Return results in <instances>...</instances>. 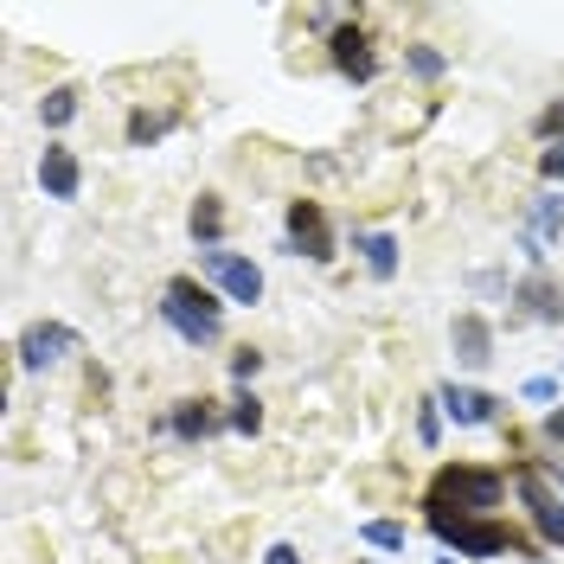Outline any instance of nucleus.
Segmentation results:
<instances>
[{"instance_id": "obj_1", "label": "nucleus", "mask_w": 564, "mask_h": 564, "mask_svg": "<svg viewBox=\"0 0 564 564\" xmlns=\"http://www.w3.org/2000/svg\"><path fill=\"white\" fill-rule=\"evenodd\" d=\"M430 507L449 513V520H475V513L500 507V475H494V468H443Z\"/></svg>"}, {"instance_id": "obj_2", "label": "nucleus", "mask_w": 564, "mask_h": 564, "mask_svg": "<svg viewBox=\"0 0 564 564\" xmlns=\"http://www.w3.org/2000/svg\"><path fill=\"white\" fill-rule=\"evenodd\" d=\"M161 315L174 327L186 347H212L218 340V302H212L206 289H193V282H167V295H161Z\"/></svg>"}, {"instance_id": "obj_3", "label": "nucleus", "mask_w": 564, "mask_h": 564, "mask_svg": "<svg viewBox=\"0 0 564 564\" xmlns=\"http://www.w3.org/2000/svg\"><path fill=\"white\" fill-rule=\"evenodd\" d=\"M436 539L456 545V558H500V552H520V539H513L507 527H494V520H449V513H436Z\"/></svg>"}, {"instance_id": "obj_4", "label": "nucleus", "mask_w": 564, "mask_h": 564, "mask_svg": "<svg viewBox=\"0 0 564 564\" xmlns=\"http://www.w3.org/2000/svg\"><path fill=\"white\" fill-rule=\"evenodd\" d=\"M199 270L225 289V302H257L263 295V270L238 250H199Z\"/></svg>"}, {"instance_id": "obj_5", "label": "nucleus", "mask_w": 564, "mask_h": 564, "mask_svg": "<svg viewBox=\"0 0 564 564\" xmlns=\"http://www.w3.org/2000/svg\"><path fill=\"white\" fill-rule=\"evenodd\" d=\"M65 352H77V334H70L65 321H39L20 334V366L26 372H45V366H58Z\"/></svg>"}, {"instance_id": "obj_6", "label": "nucleus", "mask_w": 564, "mask_h": 564, "mask_svg": "<svg viewBox=\"0 0 564 564\" xmlns=\"http://www.w3.org/2000/svg\"><path fill=\"white\" fill-rule=\"evenodd\" d=\"M289 245L308 250L315 263H327V257H334V238H327V218H321L315 199H295V206H289Z\"/></svg>"}, {"instance_id": "obj_7", "label": "nucleus", "mask_w": 564, "mask_h": 564, "mask_svg": "<svg viewBox=\"0 0 564 564\" xmlns=\"http://www.w3.org/2000/svg\"><path fill=\"white\" fill-rule=\"evenodd\" d=\"M520 494H527V507H532V527L545 532L552 545H564V500L558 494H545L539 475H520Z\"/></svg>"}, {"instance_id": "obj_8", "label": "nucleus", "mask_w": 564, "mask_h": 564, "mask_svg": "<svg viewBox=\"0 0 564 564\" xmlns=\"http://www.w3.org/2000/svg\"><path fill=\"white\" fill-rule=\"evenodd\" d=\"M39 186H45L52 199H77V186H84L77 154H70V148H45V154H39Z\"/></svg>"}, {"instance_id": "obj_9", "label": "nucleus", "mask_w": 564, "mask_h": 564, "mask_svg": "<svg viewBox=\"0 0 564 564\" xmlns=\"http://www.w3.org/2000/svg\"><path fill=\"white\" fill-rule=\"evenodd\" d=\"M449 340H456V359H462V366H488V359H494V327H488L481 315H456Z\"/></svg>"}, {"instance_id": "obj_10", "label": "nucleus", "mask_w": 564, "mask_h": 564, "mask_svg": "<svg viewBox=\"0 0 564 564\" xmlns=\"http://www.w3.org/2000/svg\"><path fill=\"white\" fill-rule=\"evenodd\" d=\"M334 65L347 70V77H359V84H366V77L379 70V58H372V39L359 33V26H347V33H334Z\"/></svg>"}, {"instance_id": "obj_11", "label": "nucleus", "mask_w": 564, "mask_h": 564, "mask_svg": "<svg viewBox=\"0 0 564 564\" xmlns=\"http://www.w3.org/2000/svg\"><path fill=\"white\" fill-rule=\"evenodd\" d=\"M436 404H443L456 423H488L494 417V398L488 391H475V386H443L436 391Z\"/></svg>"}, {"instance_id": "obj_12", "label": "nucleus", "mask_w": 564, "mask_h": 564, "mask_svg": "<svg viewBox=\"0 0 564 564\" xmlns=\"http://www.w3.org/2000/svg\"><path fill=\"white\" fill-rule=\"evenodd\" d=\"M359 250H366V270H372L379 282L398 270V238H391V231H366V238H359Z\"/></svg>"}, {"instance_id": "obj_13", "label": "nucleus", "mask_w": 564, "mask_h": 564, "mask_svg": "<svg viewBox=\"0 0 564 564\" xmlns=\"http://www.w3.org/2000/svg\"><path fill=\"white\" fill-rule=\"evenodd\" d=\"M212 430H218V417H212L206 404H193V398H186V404L174 411V436H186V443H199V436H212Z\"/></svg>"}, {"instance_id": "obj_14", "label": "nucleus", "mask_w": 564, "mask_h": 564, "mask_svg": "<svg viewBox=\"0 0 564 564\" xmlns=\"http://www.w3.org/2000/svg\"><path fill=\"white\" fill-rule=\"evenodd\" d=\"M520 302H527V315H539V321H558V295H552V282H520Z\"/></svg>"}, {"instance_id": "obj_15", "label": "nucleus", "mask_w": 564, "mask_h": 564, "mask_svg": "<svg viewBox=\"0 0 564 564\" xmlns=\"http://www.w3.org/2000/svg\"><path fill=\"white\" fill-rule=\"evenodd\" d=\"M70 116H77V90H52V97L39 104V122H45V129H65Z\"/></svg>"}, {"instance_id": "obj_16", "label": "nucleus", "mask_w": 564, "mask_h": 564, "mask_svg": "<svg viewBox=\"0 0 564 564\" xmlns=\"http://www.w3.org/2000/svg\"><path fill=\"white\" fill-rule=\"evenodd\" d=\"M359 539H366V545H379V552H404V527H398V520H366Z\"/></svg>"}, {"instance_id": "obj_17", "label": "nucleus", "mask_w": 564, "mask_h": 564, "mask_svg": "<svg viewBox=\"0 0 564 564\" xmlns=\"http://www.w3.org/2000/svg\"><path fill=\"white\" fill-rule=\"evenodd\" d=\"M167 129H174V116H148V109L129 116V141H161Z\"/></svg>"}, {"instance_id": "obj_18", "label": "nucleus", "mask_w": 564, "mask_h": 564, "mask_svg": "<svg viewBox=\"0 0 564 564\" xmlns=\"http://www.w3.org/2000/svg\"><path fill=\"white\" fill-rule=\"evenodd\" d=\"M552 231H564V199H539L532 206V238H552Z\"/></svg>"}, {"instance_id": "obj_19", "label": "nucleus", "mask_w": 564, "mask_h": 564, "mask_svg": "<svg viewBox=\"0 0 564 564\" xmlns=\"http://www.w3.org/2000/svg\"><path fill=\"white\" fill-rule=\"evenodd\" d=\"M231 430L257 436V430H263V404H257V398H231Z\"/></svg>"}, {"instance_id": "obj_20", "label": "nucleus", "mask_w": 564, "mask_h": 564, "mask_svg": "<svg viewBox=\"0 0 564 564\" xmlns=\"http://www.w3.org/2000/svg\"><path fill=\"white\" fill-rule=\"evenodd\" d=\"M218 218H225V212H218V199H199V206H193V238H218Z\"/></svg>"}, {"instance_id": "obj_21", "label": "nucleus", "mask_w": 564, "mask_h": 564, "mask_svg": "<svg viewBox=\"0 0 564 564\" xmlns=\"http://www.w3.org/2000/svg\"><path fill=\"white\" fill-rule=\"evenodd\" d=\"M539 174H545V180H564V135L552 141L545 154H539Z\"/></svg>"}, {"instance_id": "obj_22", "label": "nucleus", "mask_w": 564, "mask_h": 564, "mask_svg": "<svg viewBox=\"0 0 564 564\" xmlns=\"http://www.w3.org/2000/svg\"><path fill=\"white\" fill-rule=\"evenodd\" d=\"M417 443H423V449H436V398L417 411Z\"/></svg>"}, {"instance_id": "obj_23", "label": "nucleus", "mask_w": 564, "mask_h": 564, "mask_svg": "<svg viewBox=\"0 0 564 564\" xmlns=\"http://www.w3.org/2000/svg\"><path fill=\"white\" fill-rule=\"evenodd\" d=\"M411 70H417V77H436V70H443V52L417 45V52H411Z\"/></svg>"}, {"instance_id": "obj_24", "label": "nucleus", "mask_w": 564, "mask_h": 564, "mask_svg": "<svg viewBox=\"0 0 564 564\" xmlns=\"http://www.w3.org/2000/svg\"><path fill=\"white\" fill-rule=\"evenodd\" d=\"M257 366H263V352H238V359H231V372H238V379H257Z\"/></svg>"}, {"instance_id": "obj_25", "label": "nucleus", "mask_w": 564, "mask_h": 564, "mask_svg": "<svg viewBox=\"0 0 564 564\" xmlns=\"http://www.w3.org/2000/svg\"><path fill=\"white\" fill-rule=\"evenodd\" d=\"M263 564H302V558H295V545H270V552H263Z\"/></svg>"}, {"instance_id": "obj_26", "label": "nucleus", "mask_w": 564, "mask_h": 564, "mask_svg": "<svg viewBox=\"0 0 564 564\" xmlns=\"http://www.w3.org/2000/svg\"><path fill=\"white\" fill-rule=\"evenodd\" d=\"M545 436H552V443H564V404L552 411V417H545Z\"/></svg>"}, {"instance_id": "obj_27", "label": "nucleus", "mask_w": 564, "mask_h": 564, "mask_svg": "<svg viewBox=\"0 0 564 564\" xmlns=\"http://www.w3.org/2000/svg\"><path fill=\"white\" fill-rule=\"evenodd\" d=\"M552 481H558V488H564V456H558V462H552Z\"/></svg>"}]
</instances>
